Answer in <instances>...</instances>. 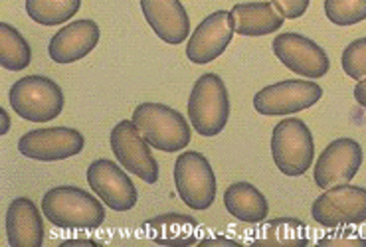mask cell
<instances>
[{"mask_svg":"<svg viewBox=\"0 0 366 247\" xmlns=\"http://www.w3.org/2000/svg\"><path fill=\"white\" fill-rule=\"evenodd\" d=\"M131 121L151 148L161 153H179L190 145L192 128L177 109L162 103H141Z\"/></svg>","mask_w":366,"mask_h":247,"instance_id":"7a4b0ae2","label":"cell"},{"mask_svg":"<svg viewBox=\"0 0 366 247\" xmlns=\"http://www.w3.org/2000/svg\"><path fill=\"white\" fill-rule=\"evenodd\" d=\"M236 34L246 38H262L277 32L285 18L275 10L272 2H244L232 9Z\"/></svg>","mask_w":366,"mask_h":247,"instance_id":"d6986e66","label":"cell"},{"mask_svg":"<svg viewBox=\"0 0 366 247\" xmlns=\"http://www.w3.org/2000/svg\"><path fill=\"white\" fill-rule=\"evenodd\" d=\"M362 146L355 138L332 141L315 162V184L321 190L350 184L362 166Z\"/></svg>","mask_w":366,"mask_h":247,"instance_id":"4fadbf2b","label":"cell"},{"mask_svg":"<svg viewBox=\"0 0 366 247\" xmlns=\"http://www.w3.org/2000/svg\"><path fill=\"white\" fill-rule=\"evenodd\" d=\"M9 101L20 119L48 123L60 117L66 99L61 87L50 77L26 76L10 87Z\"/></svg>","mask_w":366,"mask_h":247,"instance_id":"277c9868","label":"cell"},{"mask_svg":"<svg viewBox=\"0 0 366 247\" xmlns=\"http://www.w3.org/2000/svg\"><path fill=\"white\" fill-rule=\"evenodd\" d=\"M10 131V117L9 113L4 111V109H0V135H9Z\"/></svg>","mask_w":366,"mask_h":247,"instance_id":"f1b7e54d","label":"cell"},{"mask_svg":"<svg viewBox=\"0 0 366 247\" xmlns=\"http://www.w3.org/2000/svg\"><path fill=\"white\" fill-rule=\"evenodd\" d=\"M319 247H366V239L358 238L355 233H350L347 230L335 231V233H329L325 236L323 239L317 241Z\"/></svg>","mask_w":366,"mask_h":247,"instance_id":"484cf974","label":"cell"},{"mask_svg":"<svg viewBox=\"0 0 366 247\" xmlns=\"http://www.w3.org/2000/svg\"><path fill=\"white\" fill-rule=\"evenodd\" d=\"M272 158L281 174L303 176L315 158V141L301 119L280 121L272 133Z\"/></svg>","mask_w":366,"mask_h":247,"instance_id":"5b68a950","label":"cell"},{"mask_svg":"<svg viewBox=\"0 0 366 247\" xmlns=\"http://www.w3.org/2000/svg\"><path fill=\"white\" fill-rule=\"evenodd\" d=\"M81 0H26L28 16L40 26H60L76 16Z\"/></svg>","mask_w":366,"mask_h":247,"instance_id":"603a6c76","label":"cell"},{"mask_svg":"<svg viewBox=\"0 0 366 247\" xmlns=\"http://www.w3.org/2000/svg\"><path fill=\"white\" fill-rule=\"evenodd\" d=\"M309 2L311 0H272L275 10L287 20H297V18L303 16L309 9Z\"/></svg>","mask_w":366,"mask_h":247,"instance_id":"4316f807","label":"cell"},{"mask_svg":"<svg viewBox=\"0 0 366 247\" xmlns=\"http://www.w3.org/2000/svg\"><path fill=\"white\" fill-rule=\"evenodd\" d=\"M174 186L179 198L194 212H204L216 200V176L204 154L182 153L174 162Z\"/></svg>","mask_w":366,"mask_h":247,"instance_id":"8992f818","label":"cell"},{"mask_svg":"<svg viewBox=\"0 0 366 247\" xmlns=\"http://www.w3.org/2000/svg\"><path fill=\"white\" fill-rule=\"evenodd\" d=\"M272 48L285 68L307 79H321L331 69V61L323 48L305 36L285 32L273 40Z\"/></svg>","mask_w":366,"mask_h":247,"instance_id":"7c38bea8","label":"cell"},{"mask_svg":"<svg viewBox=\"0 0 366 247\" xmlns=\"http://www.w3.org/2000/svg\"><path fill=\"white\" fill-rule=\"evenodd\" d=\"M234 20L230 12L218 10L196 26L188 38L187 58L196 66H204L218 60L234 38Z\"/></svg>","mask_w":366,"mask_h":247,"instance_id":"5bb4252c","label":"cell"},{"mask_svg":"<svg viewBox=\"0 0 366 247\" xmlns=\"http://www.w3.org/2000/svg\"><path fill=\"white\" fill-rule=\"evenodd\" d=\"M323 87L313 79H287L264 87L254 97V107L264 117H287L311 109L321 101Z\"/></svg>","mask_w":366,"mask_h":247,"instance_id":"ba28073f","label":"cell"},{"mask_svg":"<svg viewBox=\"0 0 366 247\" xmlns=\"http://www.w3.org/2000/svg\"><path fill=\"white\" fill-rule=\"evenodd\" d=\"M109 143L117 162L129 174L141 178L145 184L159 182L161 176L159 162L154 161L151 145L139 133L133 121H119L111 131Z\"/></svg>","mask_w":366,"mask_h":247,"instance_id":"9c48e42d","label":"cell"},{"mask_svg":"<svg viewBox=\"0 0 366 247\" xmlns=\"http://www.w3.org/2000/svg\"><path fill=\"white\" fill-rule=\"evenodd\" d=\"M230 119V97L220 76L204 74L196 79L188 97V121L200 136H218Z\"/></svg>","mask_w":366,"mask_h":247,"instance_id":"3957f363","label":"cell"},{"mask_svg":"<svg viewBox=\"0 0 366 247\" xmlns=\"http://www.w3.org/2000/svg\"><path fill=\"white\" fill-rule=\"evenodd\" d=\"M87 184L94 194L113 212H129L139 200L133 180L127 171L107 158H99L87 168Z\"/></svg>","mask_w":366,"mask_h":247,"instance_id":"8fae6325","label":"cell"},{"mask_svg":"<svg viewBox=\"0 0 366 247\" xmlns=\"http://www.w3.org/2000/svg\"><path fill=\"white\" fill-rule=\"evenodd\" d=\"M355 99H357V103L362 109H366V79L358 81L357 86H355Z\"/></svg>","mask_w":366,"mask_h":247,"instance_id":"83f0119b","label":"cell"},{"mask_svg":"<svg viewBox=\"0 0 366 247\" xmlns=\"http://www.w3.org/2000/svg\"><path fill=\"white\" fill-rule=\"evenodd\" d=\"M257 246H281L303 247L309 246L307 226L295 218H277L265 223L256 238Z\"/></svg>","mask_w":366,"mask_h":247,"instance_id":"44dd1931","label":"cell"},{"mask_svg":"<svg viewBox=\"0 0 366 247\" xmlns=\"http://www.w3.org/2000/svg\"><path fill=\"white\" fill-rule=\"evenodd\" d=\"M311 216L327 230L360 226L366 222V188L341 184L329 188L311 206Z\"/></svg>","mask_w":366,"mask_h":247,"instance_id":"52a82bcc","label":"cell"},{"mask_svg":"<svg viewBox=\"0 0 366 247\" xmlns=\"http://www.w3.org/2000/svg\"><path fill=\"white\" fill-rule=\"evenodd\" d=\"M341 64L345 74L350 79H357V81L366 79V38L355 40L345 48Z\"/></svg>","mask_w":366,"mask_h":247,"instance_id":"d4e9b609","label":"cell"},{"mask_svg":"<svg viewBox=\"0 0 366 247\" xmlns=\"http://www.w3.org/2000/svg\"><path fill=\"white\" fill-rule=\"evenodd\" d=\"M147 24L164 44L179 46L190 36V18L180 0H141Z\"/></svg>","mask_w":366,"mask_h":247,"instance_id":"2e32d148","label":"cell"},{"mask_svg":"<svg viewBox=\"0 0 366 247\" xmlns=\"http://www.w3.org/2000/svg\"><path fill=\"white\" fill-rule=\"evenodd\" d=\"M46 220L60 230H97L105 222V208L95 196L77 186H56L42 198Z\"/></svg>","mask_w":366,"mask_h":247,"instance_id":"6da1fadb","label":"cell"},{"mask_svg":"<svg viewBox=\"0 0 366 247\" xmlns=\"http://www.w3.org/2000/svg\"><path fill=\"white\" fill-rule=\"evenodd\" d=\"M325 14L335 26H355L366 20V0H325Z\"/></svg>","mask_w":366,"mask_h":247,"instance_id":"cb8c5ba5","label":"cell"},{"mask_svg":"<svg viewBox=\"0 0 366 247\" xmlns=\"http://www.w3.org/2000/svg\"><path fill=\"white\" fill-rule=\"evenodd\" d=\"M102 38V30L94 20H76L61 28L60 32L51 36L48 44L50 60L56 64H74L84 60L97 48Z\"/></svg>","mask_w":366,"mask_h":247,"instance_id":"9a60e30c","label":"cell"},{"mask_svg":"<svg viewBox=\"0 0 366 247\" xmlns=\"http://www.w3.org/2000/svg\"><path fill=\"white\" fill-rule=\"evenodd\" d=\"M86 146L84 135L69 127L36 128L20 136L18 153L40 162H58L77 156Z\"/></svg>","mask_w":366,"mask_h":247,"instance_id":"30bf717a","label":"cell"},{"mask_svg":"<svg viewBox=\"0 0 366 247\" xmlns=\"http://www.w3.org/2000/svg\"><path fill=\"white\" fill-rule=\"evenodd\" d=\"M143 231L147 238L159 243V246L169 247H187L198 246V233H200V223L196 222L192 216L184 213H164L157 216L153 220L143 223Z\"/></svg>","mask_w":366,"mask_h":247,"instance_id":"ac0fdd59","label":"cell"},{"mask_svg":"<svg viewBox=\"0 0 366 247\" xmlns=\"http://www.w3.org/2000/svg\"><path fill=\"white\" fill-rule=\"evenodd\" d=\"M4 226L10 247H42V213L30 198H16L10 202Z\"/></svg>","mask_w":366,"mask_h":247,"instance_id":"e0dca14e","label":"cell"},{"mask_svg":"<svg viewBox=\"0 0 366 247\" xmlns=\"http://www.w3.org/2000/svg\"><path fill=\"white\" fill-rule=\"evenodd\" d=\"M32 61L30 44L14 26L0 24V66L6 71H22Z\"/></svg>","mask_w":366,"mask_h":247,"instance_id":"7402d4cb","label":"cell"},{"mask_svg":"<svg viewBox=\"0 0 366 247\" xmlns=\"http://www.w3.org/2000/svg\"><path fill=\"white\" fill-rule=\"evenodd\" d=\"M224 208L244 223H262L269 216L265 196L249 182H236L224 192Z\"/></svg>","mask_w":366,"mask_h":247,"instance_id":"ffe728a7","label":"cell"}]
</instances>
